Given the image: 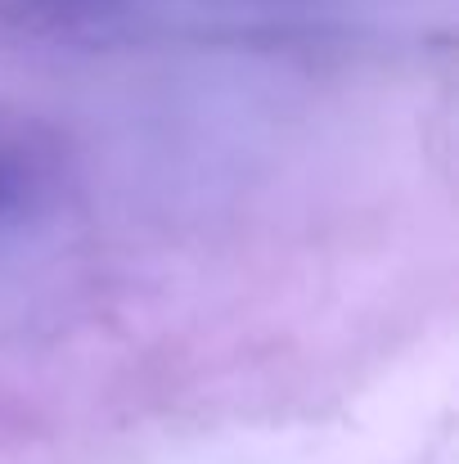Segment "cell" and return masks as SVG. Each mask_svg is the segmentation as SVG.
<instances>
[{"mask_svg": "<svg viewBox=\"0 0 459 464\" xmlns=\"http://www.w3.org/2000/svg\"><path fill=\"white\" fill-rule=\"evenodd\" d=\"M41 194V158L18 140H0V226L18 221Z\"/></svg>", "mask_w": 459, "mask_h": 464, "instance_id": "cell-2", "label": "cell"}, {"mask_svg": "<svg viewBox=\"0 0 459 464\" xmlns=\"http://www.w3.org/2000/svg\"><path fill=\"white\" fill-rule=\"evenodd\" d=\"M127 0H0V32H18V36H54V32H72L86 27L113 9H122Z\"/></svg>", "mask_w": 459, "mask_h": 464, "instance_id": "cell-1", "label": "cell"}]
</instances>
